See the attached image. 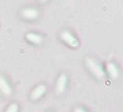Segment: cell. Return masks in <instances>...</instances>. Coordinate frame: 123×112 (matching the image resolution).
Returning <instances> with one entry per match:
<instances>
[{"mask_svg": "<svg viewBox=\"0 0 123 112\" xmlns=\"http://www.w3.org/2000/svg\"><path fill=\"white\" fill-rule=\"evenodd\" d=\"M26 39L29 41L30 43H33V45H39V43H42L43 38H42V35H39V34L29 33V34H26Z\"/></svg>", "mask_w": 123, "mask_h": 112, "instance_id": "8992f818", "label": "cell"}, {"mask_svg": "<svg viewBox=\"0 0 123 112\" xmlns=\"http://www.w3.org/2000/svg\"><path fill=\"white\" fill-rule=\"evenodd\" d=\"M0 90H1L4 94H7V96H10V94L12 93V89H11V87H10V84L7 83V80L4 78L3 76H0Z\"/></svg>", "mask_w": 123, "mask_h": 112, "instance_id": "52a82bcc", "label": "cell"}, {"mask_svg": "<svg viewBox=\"0 0 123 112\" xmlns=\"http://www.w3.org/2000/svg\"><path fill=\"white\" fill-rule=\"evenodd\" d=\"M73 112H87L85 109H83V108H74V111Z\"/></svg>", "mask_w": 123, "mask_h": 112, "instance_id": "30bf717a", "label": "cell"}, {"mask_svg": "<svg viewBox=\"0 0 123 112\" xmlns=\"http://www.w3.org/2000/svg\"><path fill=\"white\" fill-rule=\"evenodd\" d=\"M66 84H68V77H66V74H64V73H62L61 76L58 77L57 84H55V90H57L58 94H61V93H64V92H65Z\"/></svg>", "mask_w": 123, "mask_h": 112, "instance_id": "3957f363", "label": "cell"}, {"mask_svg": "<svg viewBox=\"0 0 123 112\" xmlns=\"http://www.w3.org/2000/svg\"><path fill=\"white\" fill-rule=\"evenodd\" d=\"M18 109H19L18 104H11L7 109H6V112H18Z\"/></svg>", "mask_w": 123, "mask_h": 112, "instance_id": "9c48e42d", "label": "cell"}, {"mask_svg": "<svg viewBox=\"0 0 123 112\" xmlns=\"http://www.w3.org/2000/svg\"><path fill=\"white\" fill-rule=\"evenodd\" d=\"M107 72H108V74L111 76V78H114V80L119 77V70H118V66H116L115 64H112V62L107 64Z\"/></svg>", "mask_w": 123, "mask_h": 112, "instance_id": "ba28073f", "label": "cell"}, {"mask_svg": "<svg viewBox=\"0 0 123 112\" xmlns=\"http://www.w3.org/2000/svg\"><path fill=\"white\" fill-rule=\"evenodd\" d=\"M39 1H41V3H46L47 0H39Z\"/></svg>", "mask_w": 123, "mask_h": 112, "instance_id": "8fae6325", "label": "cell"}, {"mask_svg": "<svg viewBox=\"0 0 123 112\" xmlns=\"http://www.w3.org/2000/svg\"><path fill=\"white\" fill-rule=\"evenodd\" d=\"M61 39L64 41V42H66L70 47H77L79 46V41H77V38L73 35L70 31H62L61 33Z\"/></svg>", "mask_w": 123, "mask_h": 112, "instance_id": "7a4b0ae2", "label": "cell"}, {"mask_svg": "<svg viewBox=\"0 0 123 112\" xmlns=\"http://www.w3.org/2000/svg\"><path fill=\"white\" fill-rule=\"evenodd\" d=\"M45 93H46V85H38V87L34 88V90H31V99L33 100H38Z\"/></svg>", "mask_w": 123, "mask_h": 112, "instance_id": "277c9868", "label": "cell"}, {"mask_svg": "<svg viewBox=\"0 0 123 112\" xmlns=\"http://www.w3.org/2000/svg\"><path fill=\"white\" fill-rule=\"evenodd\" d=\"M85 65H87L88 70H89V72L92 73L96 78H104V74H105L104 69L101 68L96 61L91 59V58H87V59H85Z\"/></svg>", "mask_w": 123, "mask_h": 112, "instance_id": "6da1fadb", "label": "cell"}, {"mask_svg": "<svg viewBox=\"0 0 123 112\" xmlns=\"http://www.w3.org/2000/svg\"><path fill=\"white\" fill-rule=\"evenodd\" d=\"M38 11H37L35 8H25L22 11V16L25 19H29V20H34V19L38 18Z\"/></svg>", "mask_w": 123, "mask_h": 112, "instance_id": "5b68a950", "label": "cell"}]
</instances>
